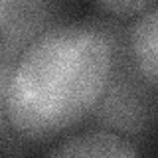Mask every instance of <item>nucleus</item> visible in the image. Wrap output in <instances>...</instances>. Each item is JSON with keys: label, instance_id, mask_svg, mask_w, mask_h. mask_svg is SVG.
<instances>
[{"label": "nucleus", "instance_id": "obj_1", "mask_svg": "<svg viewBox=\"0 0 158 158\" xmlns=\"http://www.w3.org/2000/svg\"><path fill=\"white\" fill-rule=\"evenodd\" d=\"M113 69L107 22L56 24L2 67V121L28 142L56 138L91 117Z\"/></svg>", "mask_w": 158, "mask_h": 158}, {"label": "nucleus", "instance_id": "obj_2", "mask_svg": "<svg viewBox=\"0 0 158 158\" xmlns=\"http://www.w3.org/2000/svg\"><path fill=\"white\" fill-rule=\"evenodd\" d=\"M109 30L113 38V69L91 117L107 131L140 136L152 128L158 113V89L144 81L132 65L127 40L121 38L113 24H109Z\"/></svg>", "mask_w": 158, "mask_h": 158}, {"label": "nucleus", "instance_id": "obj_3", "mask_svg": "<svg viewBox=\"0 0 158 158\" xmlns=\"http://www.w3.org/2000/svg\"><path fill=\"white\" fill-rule=\"evenodd\" d=\"M53 18V0H0L2 67H12L34 40L56 26Z\"/></svg>", "mask_w": 158, "mask_h": 158}, {"label": "nucleus", "instance_id": "obj_4", "mask_svg": "<svg viewBox=\"0 0 158 158\" xmlns=\"http://www.w3.org/2000/svg\"><path fill=\"white\" fill-rule=\"evenodd\" d=\"M127 48L142 79L158 89V4L136 16L127 32Z\"/></svg>", "mask_w": 158, "mask_h": 158}, {"label": "nucleus", "instance_id": "obj_5", "mask_svg": "<svg viewBox=\"0 0 158 158\" xmlns=\"http://www.w3.org/2000/svg\"><path fill=\"white\" fill-rule=\"evenodd\" d=\"M53 158H83V156H107V158H131L138 156V150L131 140L118 136L113 131H89L65 138L48 150Z\"/></svg>", "mask_w": 158, "mask_h": 158}, {"label": "nucleus", "instance_id": "obj_6", "mask_svg": "<svg viewBox=\"0 0 158 158\" xmlns=\"http://www.w3.org/2000/svg\"><path fill=\"white\" fill-rule=\"evenodd\" d=\"M154 2L156 0H95V4L103 12L117 16V18L138 16L144 10L154 6Z\"/></svg>", "mask_w": 158, "mask_h": 158}]
</instances>
